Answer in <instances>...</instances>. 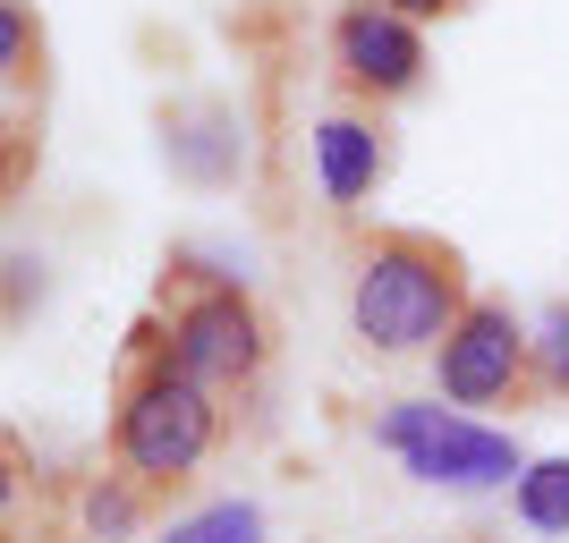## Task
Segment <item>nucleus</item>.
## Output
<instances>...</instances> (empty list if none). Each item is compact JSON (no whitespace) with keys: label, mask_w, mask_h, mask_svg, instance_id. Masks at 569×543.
I'll return each instance as SVG.
<instances>
[{"label":"nucleus","mask_w":569,"mask_h":543,"mask_svg":"<svg viewBox=\"0 0 569 543\" xmlns=\"http://www.w3.org/2000/svg\"><path fill=\"white\" fill-rule=\"evenodd\" d=\"M375 9H400V18H417V26H433V18H468L476 0H375Z\"/></svg>","instance_id":"obj_13"},{"label":"nucleus","mask_w":569,"mask_h":543,"mask_svg":"<svg viewBox=\"0 0 569 543\" xmlns=\"http://www.w3.org/2000/svg\"><path fill=\"white\" fill-rule=\"evenodd\" d=\"M536 374H545V400H569V298H552L536 323Z\"/></svg>","instance_id":"obj_12"},{"label":"nucleus","mask_w":569,"mask_h":543,"mask_svg":"<svg viewBox=\"0 0 569 543\" xmlns=\"http://www.w3.org/2000/svg\"><path fill=\"white\" fill-rule=\"evenodd\" d=\"M153 501H162V493H153V484H137V475H94V484H86V526H94V535L102 543H119V535H137V526H144V510H153Z\"/></svg>","instance_id":"obj_9"},{"label":"nucleus","mask_w":569,"mask_h":543,"mask_svg":"<svg viewBox=\"0 0 569 543\" xmlns=\"http://www.w3.org/2000/svg\"><path fill=\"white\" fill-rule=\"evenodd\" d=\"M153 298H162L170 356H179L221 408L247 400L256 374H263V356H272V323H263V306L247 298V281H238V272H213L196 247H170Z\"/></svg>","instance_id":"obj_3"},{"label":"nucleus","mask_w":569,"mask_h":543,"mask_svg":"<svg viewBox=\"0 0 569 543\" xmlns=\"http://www.w3.org/2000/svg\"><path fill=\"white\" fill-rule=\"evenodd\" d=\"M433 382L451 408H536L545 400V374H536V331L501 298H476L442 349H433Z\"/></svg>","instance_id":"obj_5"},{"label":"nucleus","mask_w":569,"mask_h":543,"mask_svg":"<svg viewBox=\"0 0 569 543\" xmlns=\"http://www.w3.org/2000/svg\"><path fill=\"white\" fill-rule=\"evenodd\" d=\"M162 162L188 179V188H230L238 162H247V144H238V119L230 102L196 94V102H170L162 111Z\"/></svg>","instance_id":"obj_8"},{"label":"nucleus","mask_w":569,"mask_h":543,"mask_svg":"<svg viewBox=\"0 0 569 543\" xmlns=\"http://www.w3.org/2000/svg\"><path fill=\"white\" fill-rule=\"evenodd\" d=\"M315 179H323V195H332L340 213L366 204L391 179V128H382L375 102H340V111L315 119Z\"/></svg>","instance_id":"obj_7"},{"label":"nucleus","mask_w":569,"mask_h":543,"mask_svg":"<svg viewBox=\"0 0 569 543\" xmlns=\"http://www.w3.org/2000/svg\"><path fill=\"white\" fill-rule=\"evenodd\" d=\"M162 543H263V510L256 501H213L196 519H170Z\"/></svg>","instance_id":"obj_11"},{"label":"nucleus","mask_w":569,"mask_h":543,"mask_svg":"<svg viewBox=\"0 0 569 543\" xmlns=\"http://www.w3.org/2000/svg\"><path fill=\"white\" fill-rule=\"evenodd\" d=\"M221 442V400L170 356L162 314H144L119 349V382H111V467L153 484V493H179Z\"/></svg>","instance_id":"obj_1"},{"label":"nucleus","mask_w":569,"mask_h":543,"mask_svg":"<svg viewBox=\"0 0 569 543\" xmlns=\"http://www.w3.org/2000/svg\"><path fill=\"white\" fill-rule=\"evenodd\" d=\"M510 493H519V519L536 535H569V459H536Z\"/></svg>","instance_id":"obj_10"},{"label":"nucleus","mask_w":569,"mask_h":543,"mask_svg":"<svg viewBox=\"0 0 569 543\" xmlns=\"http://www.w3.org/2000/svg\"><path fill=\"white\" fill-rule=\"evenodd\" d=\"M375 442L400 450V467L417 484H451V493H493V484H519L527 459L501 425H476L459 408H433V400H391L375 416Z\"/></svg>","instance_id":"obj_4"},{"label":"nucleus","mask_w":569,"mask_h":543,"mask_svg":"<svg viewBox=\"0 0 569 543\" xmlns=\"http://www.w3.org/2000/svg\"><path fill=\"white\" fill-rule=\"evenodd\" d=\"M476 306V281H468V255L433 230H408V221H382L357 255V281H349V331L357 349L375 356H417V349H442V331Z\"/></svg>","instance_id":"obj_2"},{"label":"nucleus","mask_w":569,"mask_h":543,"mask_svg":"<svg viewBox=\"0 0 569 543\" xmlns=\"http://www.w3.org/2000/svg\"><path fill=\"white\" fill-rule=\"evenodd\" d=\"M426 26L400 18V9H375V0H340L332 18V86L349 102H375V111H391V102L426 94Z\"/></svg>","instance_id":"obj_6"}]
</instances>
